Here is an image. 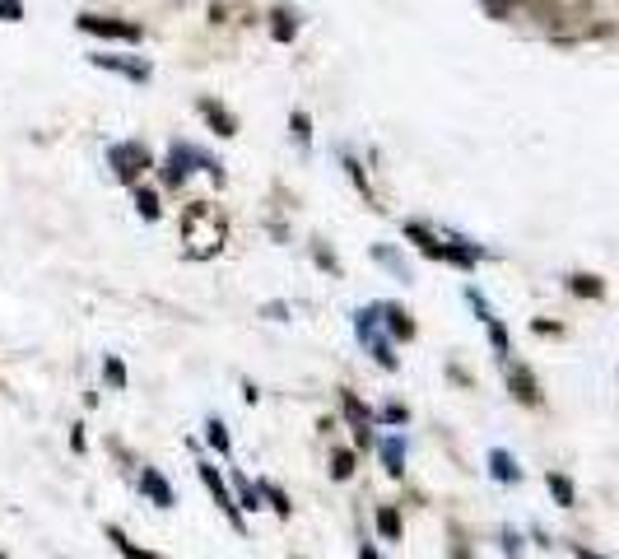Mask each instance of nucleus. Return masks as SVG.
<instances>
[{
	"instance_id": "29",
	"label": "nucleus",
	"mask_w": 619,
	"mask_h": 559,
	"mask_svg": "<svg viewBox=\"0 0 619 559\" xmlns=\"http://www.w3.org/2000/svg\"><path fill=\"white\" fill-rule=\"evenodd\" d=\"M289 131H294L298 145H308L312 140V122H308V112H294V122H289Z\"/></svg>"
},
{
	"instance_id": "7",
	"label": "nucleus",
	"mask_w": 619,
	"mask_h": 559,
	"mask_svg": "<svg viewBox=\"0 0 619 559\" xmlns=\"http://www.w3.org/2000/svg\"><path fill=\"white\" fill-rule=\"evenodd\" d=\"M80 28L94 38H117V42H140V24L126 19H108V14H80Z\"/></svg>"
},
{
	"instance_id": "13",
	"label": "nucleus",
	"mask_w": 619,
	"mask_h": 559,
	"mask_svg": "<svg viewBox=\"0 0 619 559\" xmlns=\"http://www.w3.org/2000/svg\"><path fill=\"white\" fill-rule=\"evenodd\" d=\"M568 294H578V299H606V280L578 271V275H568Z\"/></svg>"
},
{
	"instance_id": "25",
	"label": "nucleus",
	"mask_w": 619,
	"mask_h": 559,
	"mask_svg": "<svg viewBox=\"0 0 619 559\" xmlns=\"http://www.w3.org/2000/svg\"><path fill=\"white\" fill-rule=\"evenodd\" d=\"M485 327H489V345H494V355L503 359V364H508V327H503L498 317H489Z\"/></svg>"
},
{
	"instance_id": "37",
	"label": "nucleus",
	"mask_w": 619,
	"mask_h": 559,
	"mask_svg": "<svg viewBox=\"0 0 619 559\" xmlns=\"http://www.w3.org/2000/svg\"><path fill=\"white\" fill-rule=\"evenodd\" d=\"M0 559H10V555H0Z\"/></svg>"
},
{
	"instance_id": "31",
	"label": "nucleus",
	"mask_w": 619,
	"mask_h": 559,
	"mask_svg": "<svg viewBox=\"0 0 619 559\" xmlns=\"http://www.w3.org/2000/svg\"><path fill=\"white\" fill-rule=\"evenodd\" d=\"M275 19H280V24H275V38H280V42H289V38H294V24H289V10H275Z\"/></svg>"
},
{
	"instance_id": "14",
	"label": "nucleus",
	"mask_w": 619,
	"mask_h": 559,
	"mask_svg": "<svg viewBox=\"0 0 619 559\" xmlns=\"http://www.w3.org/2000/svg\"><path fill=\"white\" fill-rule=\"evenodd\" d=\"M545 485H550V494H554V504H559V508H578V485H573L564 471H550V476H545Z\"/></svg>"
},
{
	"instance_id": "16",
	"label": "nucleus",
	"mask_w": 619,
	"mask_h": 559,
	"mask_svg": "<svg viewBox=\"0 0 619 559\" xmlns=\"http://www.w3.org/2000/svg\"><path fill=\"white\" fill-rule=\"evenodd\" d=\"M233 494H238V508H247V513H256L261 499H266V494H261V480H247L243 471L233 476Z\"/></svg>"
},
{
	"instance_id": "26",
	"label": "nucleus",
	"mask_w": 619,
	"mask_h": 559,
	"mask_svg": "<svg viewBox=\"0 0 619 559\" xmlns=\"http://www.w3.org/2000/svg\"><path fill=\"white\" fill-rule=\"evenodd\" d=\"M103 378H108V387H117V392H122V387H126V364L117 355H108V359H103Z\"/></svg>"
},
{
	"instance_id": "24",
	"label": "nucleus",
	"mask_w": 619,
	"mask_h": 559,
	"mask_svg": "<svg viewBox=\"0 0 619 559\" xmlns=\"http://www.w3.org/2000/svg\"><path fill=\"white\" fill-rule=\"evenodd\" d=\"M135 215L140 219H159V196L149 187H135Z\"/></svg>"
},
{
	"instance_id": "9",
	"label": "nucleus",
	"mask_w": 619,
	"mask_h": 559,
	"mask_svg": "<svg viewBox=\"0 0 619 559\" xmlns=\"http://www.w3.org/2000/svg\"><path fill=\"white\" fill-rule=\"evenodd\" d=\"M140 490H145V499H149L154 508H163V513L177 504L173 485H168V476H163L159 466H145V471H140Z\"/></svg>"
},
{
	"instance_id": "34",
	"label": "nucleus",
	"mask_w": 619,
	"mask_h": 559,
	"mask_svg": "<svg viewBox=\"0 0 619 559\" xmlns=\"http://www.w3.org/2000/svg\"><path fill=\"white\" fill-rule=\"evenodd\" d=\"M447 559H471V546H466V541H457V546H452V555Z\"/></svg>"
},
{
	"instance_id": "2",
	"label": "nucleus",
	"mask_w": 619,
	"mask_h": 559,
	"mask_svg": "<svg viewBox=\"0 0 619 559\" xmlns=\"http://www.w3.org/2000/svg\"><path fill=\"white\" fill-rule=\"evenodd\" d=\"M405 243H415L429 261H447V266H461V271H471L475 261H480V247L475 243H443L429 224H405Z\"/></svg>"
},
{
	"instance_id": "5",
	"label": "nucleus",
	"mask_w": 619,
	"mask_h": 559,
	"mask_svg": "<svg viewBox=\"0 0 619 559\" xmlns=\"http://www.w3.org/2000/svg\"><path fill=\"white\" fill-rule=\"evenodd\" d=\"M191 164H205L210 178L224 182V168H219L215 159H205L201 150H191V145H173V150H168V159H163V182H168V187H182V182L191 178Z\"/></svg>"
},
{
	"instance_id": "10",
	"label": "nucleus",
	"mask_w": 619,
	"mask_h": 559,
	"mask_svg": "<svg viewBox=\"0 0 619 559\" xmlns=\"http://www.w3.org/2000/svg\"><path fill=\"white\" fill-rule=\"evenodd\" d=\"M382 327L391 341H415V317L405 313L401 303H382Z\"/></svg>"
},
{
	"instance_id": "21",
	"label": "nucleus",
	"mask_w": 619,
	"mask_h": 559,
	"mask_svg": "<svg viewBox=\"0 0 619 559\" xmlns=\"http://www.w3.org/2000/svg\"><path fill=\"white\" fill-rule=\"evenodd\" d=\"M261 494H266V499H270V508H275V518H284V522L294 518V504H289V494H284L280 485H270V480H261Z\"/></svg>"
},
{
	"instance_id": "27",
	"label": "nucleus",
	"mask_w": 619,
	"mask_h": 559,
	"mask_svg": "<svg viewBox=\"0 0 619 559\" xmlns=\"http://www.w3.org/2000/svg\"><path fill=\"white\" fill-rule=\"evenodd\" d=\"M373 420H382V424H405V420H410V410H405L401 401H387V406L377 410Z\"/></svg>"
},
{
	"instance_id": "18",
	"label": "nucleus",
	"mask_w": 619,
	"mask_h": 559,
	"mask_svg": "<svg viewBox=\"0 0 619 559\" xmlns=\"http://www.w3.org/2000/svg\"><path fill=\"white\" fill-rule=\"evenodd\" d=\"M205 443H210L219 457H229V452H233V438H229V429H224V420H205Z\"/></svg>"
},
{
	"instance_id": "3",
	"label": "nucleus",
	"mask_w": 619,
	"mask_h": 559,
	"mask_svg": "<svg viewBox=\"0 0 619 559\" xmlns=\"http://www.w3.org/2000/svg\"><path fill=\"white\" fill-rule=\"evenodd\" d=\"M108 168L117 173V182L140 187V178L154 168V159H149L145 140H117V145H108Z\"/></svg>"
},
{
	"instance_id": "23",
	"label": "nucleus",
	"mask_w": 619,
	"mask_h": 559,
	"mask_svg": "<svg viewBox=\"0 0 619 559\" xmlns=\"http://www.w3.org/2000/svg\"><path fill=\"white\" fill-rule=\"evenodd\" d=\"M350 476H354V452L336 448L331 452V480H350Z\"/></svg>"
},
{
	"instance_id": "30",
	"label": "nucleus",
	"mask_w": 619,
	"mask_h": 559,
	"mask_svg": "<svg viewBox=\"0 0 619 559\" xmlns=\"http://www.w3.org/2000/svg\"><path fill=\"white\" fill-rule=\"evenodd\" d=\"M0 19H24V0H0Z\"/></svg>"
},
{
	"instance_id": "32",
	"label": "nucleus",
	"mask_w": 619,
	"mask_h": 559,
	"mask_svg": "<svg viewBox=\"0 0 619 559\" xmlns=\"http://www.w3.org/2000/svg\"><path fill=\"white\" fill-rule=\"evenodd\" d=\"M503 555H508V559L522 555V536H517V532H503Z\"/></svg>"
},
{
	"instance_id": "35",
	"label": "nucleus",
	"mask_w": 619,
	"mask_h": 559,
	"mask_svg": "<svg viewBox=\"0 0 619 559\" xmlns=\"http://www.w3.org/2000/svg\"><path fill=\"white\" fill-rule=\"evenodd\" d=\"M573 559H606V555H596V550H587V546H573Z\"/></svg>"
},
{
	"instance_id": "19",
	"label": "nucleus",
	"mask_w": 619,
	"mask_h": 559,
	"mask_svg": "<svg viewBox=\"0 0 619 559\" xmlns=\"http://www.w3.org/2000/svg\"><path fill=\"white\" fill-rule=\"evenodd\" d=\"M108 541H112L117 550H122V559H163V555H154V550H140L135 541H126L122 527H108Z\"/></svg>"
},
{
	"instance_id": "20",
	"label": "nucleus",
	"mask_w": 619,
	"mask_h": 559,
	"mask_svg": "<svg viewBox=\"0 0 619 559\" xmlns=\"http://www.w3.org/2000/svg\"><path fill=\"white\" fill-rule=\"evenodd\" d=\"M94 66L122 70V75H131L135 84H145V80H149V66H135V61H117V56H94Z\"/></svg>"
},
{
	"instance_id": "4",
	"label": "nucleus",
	"mask_w": 619,
	"mask_h": 559,
	"mask_svg": "<svg viewBox=\"0 0 619 559\" xmlns=\"http://www.w3.org/2000/svg\"><path fill=\"white\" fill-rule=\"evenodd\" d=\"M196 476H201V485L210 490V499L219 504V513L229 518V527L243 536V532H247V518H243V508H238V494L229 490V480L219 476V466H215V462H196Z\"/></svg>"
},
{
	"instance_id": "1",
	"label": "nucleus",
	"mask_w": 619,
	"mask_h": 559,
	"mask_svg": "<svg viewBox=\"0 0 619 559\" xmlns=\"http://www.w3.org/2000/svg\"><path fill=\"white\" fill-rule=\"evenodd\" d=\"M177 233H182V252H187L191 261H210V257H219V252H224L229 224H224V215H219V205L191 201L187 210H182Z\"/></svg>"
},
{
	"instance_id": "22",
	"label": "nucleus",
	"mask_w": 619,
	"mask_h": 559,
	"mask_svg": "<svg viewBox=\"0 0 619 559\" xmlns=\"http://www.w3.org/2000/svg\"><path fill=\"white\" fill-rule=\"evenodd\" d=\"M364 350L377 359V369H387V373H396V364H401V359H396V350H391V341H387V336H382V341H368Z\"/></svg>"
},
{
	"instance_id": "33",
	"label": "nucleus",
	"mask_w": 619,
	"mask_h": 559,
	"mask_svg": "<svg viewBox=\"0 0 619 559\" xmlns=\"http://www.w3.org/2000/svg\"><path fill=\"white\" fill-rule=\"evenodd\" d=\"M531 331H536V336H559L564 327H559V322H531Z\"/></svg>"
},
{
	"instance_id": "36",
	"label": "nucleus",
	"mask_w": 619,
	"mask_h": 559,
	"mask_svg": "<svg viewBox=\"0 0 619 559\" xmlns=\"http://www.w3.org/2000/svg\"><path fill=\"white\" fill-rule=\"evenodd\" d=\"M359 559H382V555H377V550H373V546H368V541H364V546H359Z\"/></svg>"
},
{
	"instance_id": "28",
	"label": "nucleus",
	"mask_w": 619,
	"mask_h": 559,
	"mask_svg": "<svg viewBox=\"0 0 619 559\" xmlns=\"http://www.w3.org/2000/svg\"><path fill=\"white\" fill-rule=\"evenodd\" d=\"M480 5H485V14H489V19H508V14L517 10L522 0H480Z\"/></svg>"
},
{
	"instance_id": "17",
	"label": "nucleus",
	"mask_w": 619,
	"mask_h": 559,
	"mask_svg": "<svg viewBox=\"0 0 619 559\" xmlns=\"http://www.w3.org/2000/svg\"><path fill=\"white\" fill-rule=\"evenodd\" d=\"M377 536H382V541H401V508L396 504L377 508Z\"/></svg>"
},
{
	"instance_id": "6",
	"label": "nucleus",
	"mask_w": 619,
	"mask_h": 559,
	"mask_svg": "<svg viewBox=\"0 0 619 559\" xmlns=\"http://www.w3.org/2000/svg\"><path fill=\"white\" fill-rule=\"evenodd\" d=\"M340 410H345V420L354 424V448H373L377 438H373V410L364 406V401H359V392H350V387H345V392H340Z\"/></svg>"
},
{
	"instance_id": "11",
	"label": "nucleus",
	"mask_w": 619,
	"mask_h": 559,
	"mask_svg": "<svg viewBox=\"0 0 619 559\" xmlns=\"http://www.w3.org/2000/svg\"><path fill=\"white\" fill-rule=\"evenodd\" d=\"M489 476H494L498 485H517V480H522V466H517V457H512L508 448H489Z\"/></svg>"
},
{
	"instance_id": "15",
	"label": "nucleus",
	"mask_w": 619,
	"mask_h": 559,
	"mask_svg": "<svg viewBox=\"0 0 619 559\" xmlns=\"http://www.w3.org/2000/svg\"><path fill=\"white\" fill-rule=\"evenodd\" d=\"M377 452H382L387 476H405V438H382V443H377Z\"/></svg>"
},
{
	"instance_id": "12",
	"label": "nucleus",
	"mask_w": 619,
	"mask_h": 559,
	"mask_svg": "<svg viewBox=\"0 0 619 559\" xmlns=\"http://www.w3.org/2000/svg\"><path fill=\"white\" fill-rule=\"evenodd\" d=\"M201 117L215 126L219 136H238V117H233L224 103H215V98H201Z\"/></svg>"
},
{
	"instance_id": "38",
	"label": "nucleus",
	"mask_w": 619,
	"mask_h": 559,
	"mask_svg": "<svg viewBox=\"0 0 619 559\" xmlns=\"http://www.w3.org/2000/svg\"><path fill=\"white\" fill-rule=\"evenodd\" d=\"M294 559H303V555H294Z\"/></svg>"
},
{
	"instance_id": "8",
	"label": "nucleus",
	"mask_w": 619,
	"mask_h": 559,
	"mask_svg": "<svg viewBox=\"0 0 619 559\" xmlns=\"http://www.w3.org/2000/svg\"><path fill=\"white\" fill-rule=\"evenodd\" d=\"M508 392H512V401H522V406H545V392H540V382H536V373L526 369V364H508Z\"/></svg>"
}]
</instances>
